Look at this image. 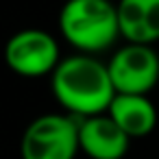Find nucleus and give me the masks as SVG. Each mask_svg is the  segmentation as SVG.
<instances>
[{
  "instance_id": "nucleus-1",
  "label": "nucleus",
  "mask_w": 159,
  "mask_h": 159,
  "mask_svg": "<svg viewBox=\"0 0 159 159\" xmlns=\"http://www.w3.org/2000/svg\"><path fill=\"white\" fill-rule=\"evenodd\" d=\"M50 89L59 107L79 120L107 113L116 96L107 63L85 52L59 61L50 74Z\"/></svg>"
},
{
  "instance_id": "nucleus-2",
  "label": "nucleus",
  "mask_w": 159,
  "mask_h": 159,
  "mask_svg": "<svg viewBox=\"0 0 159 159\" xmlns=\"http://www.w3.org/2000/svg\"><path fill=\"white\" fill-rule=\"evenodd\" d=\"M57 22L61 37L76 52L85 55L98 57L122 37L118 5L111 0H66Z\"/></svg>"
},
{
  "instance_id": "nucleus-3",
  "label": "nucleus",
  "mask_w": 159,
  "mask_h": 159,
  "mask_svg": "<svg viewBox=\"0 0 159 159\" xmlns=\"http://www.w3.org/2000/svg\"><path fill=\"white\" fill-rule=\"evenodd\" d=\"M79 152V118L66 111L37 116L20 139L22 159H76Z\"/></svg>"
},
{
  "instance_id": "nucleus-4",
  "label": "nucleus",
  "mask_w": 159,
  "mask_h": 159,
  "mask_svg": "<svg viewBox=\"0 0 159 159\" xmlns=\"http://www.w3.org/2000/svg\"><path fill=\"white\" fill-rule=\"evenodd\" d=\"M7 68L22 79H44L61 61V48L52 33L44 29H22L5 44Z\"/></svg>"
},
{
  "instance_id": "nucleus-5",
  "label": "nucleus",
  "mask_w": 159,
  "mask_h": 159,
  "mask_svg": "<svg viewBox=\"0 0 159 159\" xmlns=\"http://www.w3.org/2000/svg\"><path fill=\"white\" fill-rule=\"evenodd\" d=\"M116 94H150L159 85V55L150 44L124 42L107 61Z\"/></svg>"
},
{
  "instance_id": "nucleus-6",
  "label": "nucleus",
  "mask_w": 159,
  "mask_h": 159,
  "mask_svg": "<svg viewBox=\"0 0 159 159\" xmlns=\"http://www.w3.org/2000/svg\"><path fill=\"white\" fill-rule=\"evenodd\" d=\"M79 146L87 159H124L131 137L109 113H98L79 120Z\"/></svg>"
},
{
  "instance_id": "nucleus-7",
  "label": "nucleus",
  "mask_w": 159,
  "mask_h": 159,
  "mask_svg": "<svg viewBox=\"0 0 159 159\" xmlns=\"http://www.w3.org/2000/svg\"><path fill=\"white\" fill-rule=\"evenodd\" d=\"M107 113L131 139L150 135L159 120L157 107L148 94H116Z\"/></svg>"
},
{
  "instance_id": "nucleus-8",
  "label": "nucleus",
  "mask_w": 159,
  "mask_h": 159,
  "mask_svg": "<svg viewBox=\"0 0 159 159\" xmlns=\"http://www.w3.org/2000/svg\"><path fill=\"white\" fill-rule=\"evenodd\" d=\"M118 22L124 42H159V0H118Z\"/></svg>"
}]
</instances>
